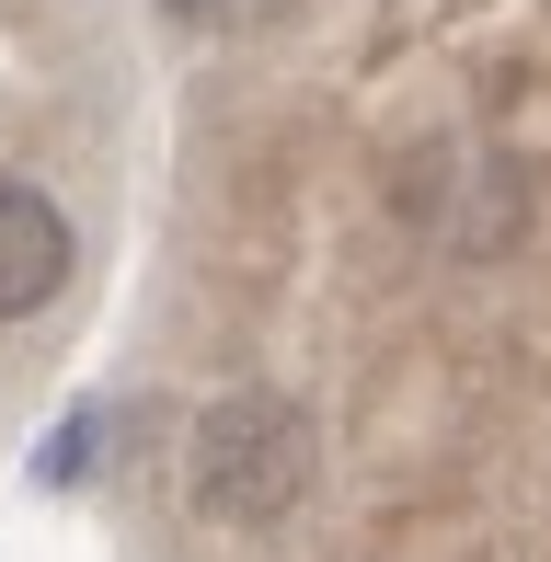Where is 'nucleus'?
<instances>
[{
	"mask_svg": "<svg viewBox=\"0 0 551 562\" xmlns=\"http://www.w3.org/2000/svg\"><path fill=\"white\" fill-rule=\"evenodd\" d=\"M311 471H322V437H311V414H299L288 391H218L207 414H195V437H184V494H195L207 528L299 517Z\"/></svg>",
	"mask_w": 551,
	"mask_h": 562,
	"instance_id": "obj_1",
	"label": "nucleus"
},
{
	"mask_svg": "<svg viewBox=\"0 0 551 562\" xmlns=\"http://www.w3.org/2000/svg\"><path fill=\"white\" fill-rule=\"evenodd\" d=\"M69 218H58V195H35V184H0V322H35L46 299L69 288Z\"/></svg>",
	"mask_w": 551,
	"mask_h": 562,
	"instance_id": "obj_2",
	"label": "nucleus"
},
{
	"mask_svg": "<svg viewBox=\"0 0 551 562\" xmlns=\"http://www.w3.org/2000/svg\"><path fill=\"white\" fill-rule=\"evenodd\" d=\"M172 23H195V35H254V23H276L288 0H161Z\"/></svg>",
	"mask_w": 551,
	"mask_h": 562,
	"instance_id": "obj_3",
	"label": "nucleus"
}]
</instances>
